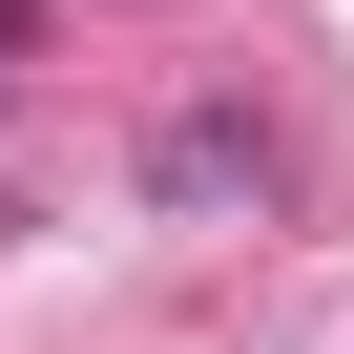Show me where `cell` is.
<instances>
[{
  "label": "cell",
  "mask_w": 354,
  "mask_h": 354,
  "mask_svg": "<svg viewBox=\"0 0 354 354\" xmlns=\"http://www.w3.org/2000/svg\"><path fill=\"white\" fill-rule=\"evenodd\" d=\"M146 188H167V209H230V188H271V125H250V104H167Z\"/></svg>",
  "instance_id": "obj_1"
}]
</instances>
